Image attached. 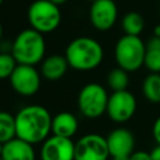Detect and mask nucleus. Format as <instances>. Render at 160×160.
I'll list each match as a JSON object with an SVG mask.
<instances>
[{"instance_id":"obj_1","label":"nucleus","mask_w":160,"mask_h":160,"mask_svg":"<svg viewBox=\"0 0 160 160\" xmlns=\"http://www.w3.org/2000/svg\"><path fill=\"white\" fill-rule=\"evenodd\" d=\"M52 116L49 110L38 104L24 106L15 115L16 136L30 142L40 144L51 132Z\"/></svg>"},{"instance_id":"obj_2","label":"nucleus","mask_w":160,"mask_h":160,"mask_svg":"<svg viewBox=\"0 0 160 160\" xmlns=\"http://www.w3.org/2000/svg\"><path fill=\"white\" fill-rule=\"evenodd\" d=\"M65 58L70 68L78 71H90L101 64L104 50L98 40L89 36H79L68 44Z\"/></svg>"},{"instance_id":"obj_3","label":"nucleus","mask_w":160,"mask_h":160,"mask_svg":"<svg viewBox=\"0 0 160 160\" xmlns=\"http://www.w3.org/2000/svg\"><path fill=\"white\" fill-rule=\"evenodd\" d=\"M46 44L42 34L32 28L24 29L12 40L11 54L18 64L38 65L45 58Z\"/></svg>"},{"instance_id":"obj_4","label":"nucleus","mask_w":160,"mask_h":160,"mask_svg":"<svg viewBox=\"0 0 160 160\" xmlns=\"http://www.w3.org/2000/svg\"><path fill=\"white\" fill-rule=\"evenodd\" d=\"M146 44L138 35H122L115 44L114 56L118 66L132 72L144 66Z\"/></svg>"},{"instance_id":"obj_5","label":"nucleus","mask_w":160,"mask_h":160,"mask_svg":"<svg viewBox=\"0 0 160 160\" xmlns=\"http://www.w3.org/2000/svg\"><path fill=\"white\" fill-rule=\"evenodd\" d=\"M28 21L32 29L41 34L51 32L61 22L60 8L50 0H35L28 9Z\"/></svg>"},{"instance_id":"obj_6","label":"nucleus","mask_w":160,"mask_h":160,"mask_svg":"<svg viewBox=\"0 0 160 160\" xmlns=\"http://www.w3.org/2000/svg\"><path fill=\"white\" fill-rule=\"evenodd\" d=\"M109 94L102 85L98 82H89L79 91L78 106L85 118L98 119L106 112Z\"/></svg>"},{"instance_id":"obj_7","label":"nucleus","mask_w":160,"mask_h":160,"mask_svg":"<svg viewBox=\"0 0 160 160\" xmlns=\"http://www.w3.org/2000/svg\"><path fill=\"white\" fill-rule=\"evenodd\" d=\"M136 111V99L135 95L126 90L112 91L109 95L106 114L108 116L118 124L129 121Z\"/></svg>"},{"instance_id":"obj_8","label":"nucleus","mask_w":160,"mask_h":160,"mask_svg":"<svg viewBox=\"0 0 160 160\" xmlns=\"http://www.w3.org/2000/svg\"><path fill=\"white\" fill-rule=\"evenodd\" d=\"M9 80L12 90L21 96L35 95L41 84V76L36 68L25 64H18Z\"/></svg>"},{"instance_id":"obj_9","label":"nucleus","mask_w":160,"mask_h":160,"mask_svg":"<svg viewBox=\"0 0 160 160\" xmlns=\"http://www.w3.org/2000/svg\"><path fill=\"white\" fill-rule=\"evenodd\" d=\"M110 158L106 138L86 134L75 142V160H108Z\"/></svg>"},{"instance_id":"obj_10","label":"nucleus","mask_w":160,"mask_h":160,"mask_svg":"<svg viewBox=\"0 0 160 160\" xmlns=\"http://www.w3.org/2000/svg\"><path fill=\"white\" fill-rule=\"evenodd\" d=\"M41 160H75V142L69 138L50 135L41 142Z\"/></svg>"},{"instance_id":"obj_11","label":"nucleus","mask_w":160,"mask_h":160,"mask_svg":"<svg viewBox=\"0 0 160 160\" xmlns=\"http://www.w3.org/2000/svg\"><path fill=\"white\" fill-rule=\"evenodd\" d=\"M89 19L99 31L110 30L118 20V6L114 0H95L90 5Z\"/></svg>"},{"instance_id":"obj_12","label":"nucleus","mask_w":160,"mask_h":160,"mask_svg":"<svg viewBox=\"0 0 160 160\" xmlns=\"http://www.w3.org/2000/svg\"><path fill=\"white\" fill-rule=\"evenodd\" d=\"M108 148L111 158L130 156L135 148V138L129 129L116 128L106 136Z\"/></svg>"},{"instance_id":"obj_13","label":"nucleus","mask_w":160,"mask_h":160,"mask_svg":"<svg viewBox=\"0 0 160 160\" xmlns=\"http://www.w3.org/2000/svg\"><path fill=\"white\" fill-rule=\"evenodd\" d=\"M1 158L4 160H35L36 155L32 144L16 136L2 144Z\"/></svg>"},{"instance_id":"obj_14","label":"nucleus","mask_w":160,"mask_h":160,"mask_svg":"<svg viewBox=\"0 0 160 160\" xmlns=\"http://www.w3.org/2000/svg\"><path fill=\"white\" fill-rule=\"evenodd\" d=\"M78 129H79V121L72 112L61 111L52 116V121H51L52 135L71 139L78 132Z\"/></svg>"},{"instance_id":"obj_15","label":"nucleus","mask_w":160,"mask_h":160,"mask_svg":"<svg viewBox=\"0 0 160 160\" xmlns=\"http://www.w3.org/2000/svg\"><path fill=\"white\" fill-rule=\"evenodd\" d=\"M68 68H69V62L65 55L52 54V55L44 58L40 65V71L45 79L55 81V80L61 79L66 74Z\"/></svg>"},{"instance_id":"obj_16","label":"nucleus","mask_w":160,"mask_h":160,"mask_svg":"<svg viewBox=\"0 0 160 160\" xmlns=\"http://www.w3.org/2000/svg\"><path fill=\"white\" fill-rule=\"evenodd\" d=\"M144 66L150 72H160V38L152 36L146 42Z\"/></svg>"},{"instance_id":"obj_17","label":"nucleus","mask_w":160,"mask_h":160,"mask_svg":"<svg viewBox=\"0 0 160 160\" xmlns=\"http://www.w3.org/2000/svg\"><path fill=\"white\" fill-rule=\"evenodd\" d=\"M141 91L144 98L152 102H160V72H150L144 80L141 85Z\"/></svg>"},{"instance_id":"obj_18","label":"nucleus","mask_w":160,"mask_h":160,"mask_svg":"<svg viewBox=\"0 0 160 160\" xmlns=\"http://www.w3.org/2000/svg\"><path fill=\"white\" fill-rule=\"evenodd\" d=\"M145 28V20L138 11H129L121 19V29L128 35H138L142 32Z\"/></svg>"},{"instance_id":"obj_19","label":"nucleus","mask_w":160,"mask_h":160,"mask_svg":"<svg viewBox=\"0 0 160 160\" xmlns=\"http://www.w3.org/2000/svg\"><path fill=\"white\" fill-rule=\"evenodd\" d=\"M16 138L15 116L8 111H0V142L5 144Z\"/></svg>"},{"instance_id":"obj_20","label":"nucleus","mask_w":160,"mask_h":160,"mask_svg":"<svg viewBox=\"0 0 160 160\" xmlns=\"http://www.w3.org/2000/svg\"><path fill=\"white\" fill-rule=\"evenodd\" d=\"M129 71L124 70L122 68L118 66L112 69L106 78V82L109 88L112 91H120V90H126L129 86Z\"/></svg>"},{"instance_id":"obj_21","label":"nucleus","mask_w":160,"mask_h":160,"mask_svg":"<svg viewBox=\"0 0 160 160\" xmlns=\"http://www.w3.org/2000/svg\"><path fill=\"white\" fill-rule=\"evenodd\" d=\"M18 61L11 52H0V80L9 79Z\"/></svg>"},{"instance_id":"obj_22","label":"nucleus","mask_w":160,"mask_h":160,"mask_svg":"<svg viewBox=\"0 0 160 160\" xmlns=\"http://www.w3.org/2000/svg\"><path fill=\"white\" fill-rule=\"evenodd\" d=\"M129 158L130 160H151V154L144 150H134Z\"/></svg>"},{"instance_id":"obj_23","label":"nucleus","mask_w":160,"mask_h":160,"mask_svg":"<svg viewBox=\"0 0 160 160\" xmlns=\"http://www.w3.org/2000/svg\"><path fill=\"white\" fill-rule=\"evenodd\" d=\"M151 132H152V138H154L155 142H156L158 145H160V116L154 121Z\"/></svg>"},{"instance_id":"obj_24","label":"nucleus","mask_w":160,"mask_h":160,"mask_svg":"<svg viewBox=\"0 0 160 160\" xmlns=\"http://www.w3.org/2000/svg\"><path fill=\"white\" fill-rule=\"evenodd\" d=\"M151 160H160V145H156L151 151Z\"/></svg>"},{"instance_id":"obj_25","label":"nucleus","mask_w":160,"mask_h":160,"mask_svg":"<svg viewBox=\"0 0 160 160\" xmlns=\"http://www.w3.org/2000/svg\"><path fill=\"white\" fill-rule=\"evenodd\" d=\"M154 36L160 38V24L158 26H155V29H154Z\"/></svg>"},{"instance_id":"obj_26","label":"nucleus","mask_w":160,"mask_h":160,"mask_svg":"<svg viewBox=\"0 0 160 160\" xmlns=\"http://www.w3.org/2000/svg\"><path fill=\"white\" fill-rule=\"evenodd\" d=\"M111 160H130L129 156H115V158H111Z\"/></svg>"},{"instance_id":"obj_27","label":"nucleus","mask_w":160,"mask_h":160,"mask_svg":"<svg viewBox=\"0 0 160 160\" xmlns=\"http://www.w3.org/2000/svg\"><path fill=\"white\" fill-rule=\"evenodd\" d=\"M50 1H52V2H54V4H56V5H61V4L66 2L68 0H50Z\"/></svg>"},{"instance_id":"obj_28","label":"nucleus","mask_w":160,"mask_h":160,"mask_svg":"<svg viewBox=\"0 0 160 160\" xmlns=\"http://www.w3.org/2000/svg\"><path fill=\"white\" fill-rule=\"evenodd\" d=\"M2 34H4V30H2V25H1V22H0V42H1V40H2Z\"/></svg>"},{"instance_id":"obj_29","label":"nucleus","mask_w":160,"mask_h":160,"mask_svg":"<svg viewBox=\"0 0 160 160\" xmlns=\"http://www.w3.org/2000/svg\"><path fill=\"white\" fill-rule=\"evenodd\" d=\"M1 151H2V144L0 142V158H1Z\"/></svg>"},{"instance_id":"obj_30","label":"nucleus","mask_w":160,"mask_h":160,"mask_svg":"<svg viewBox=\"0 0 160 160\" xmlns=\"http://www.w3.org/2000/svg\"><path fill=\"white\" fill-rule=\"evenodd\" d=\"M2 1H4V0H0V6L2 5Z\"/></svg>"},{"instance_id":"obj_31","label":"nucleus","mask_w":160,"mask_h":160,"mask_svg":"<svg viewBox=\"0 0 160 160\" xmlns=\"http://www.w3.org/2000/svg\"><path fill=\"white\" fill-rule=\"evenodd\" d=\"M90 1H91V2H92V1H95V0H90Z\"/></svg>"},{"instance_id":"obj_32","label":"nucleus","mask_w":160,"mask_h":160,"mask_svg":"<svg viewBox=\"0 0 160 160\" xmlns=\"http://www.w3.org/2000/svg\"><path fill=\"white\" fill-rule=\"evenodd\" d=\"M0 160H4V159H2V158H0Z\"/></svg>"},{"instance_id":"obj_33","label":"nucleus","mask_w":160,"mask_h":160,"mask_svg":"<svg viewBox=\"0 0 160 160\" xmlns=\"http://www.w3.org/2000/svg\"><path fill=\"white\" fill-rule=\"evenodd\" d=\"M159 11H160V5H159Z\"/></svg>"}]
</instances>
